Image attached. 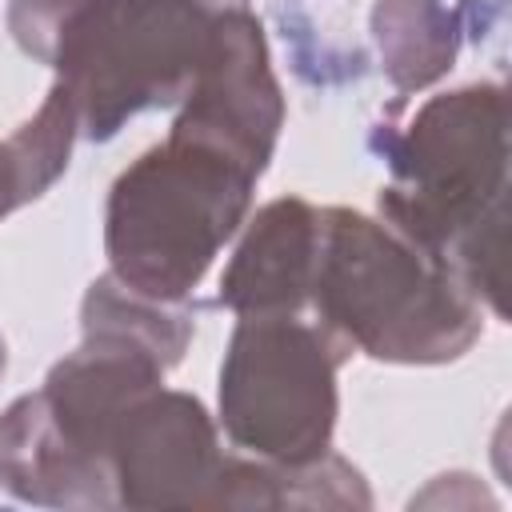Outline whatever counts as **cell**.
<instances>
[{
    "label": "cell",
    "mask_w": 512,
    "mask_h": 512,
    "mask_svg": "<svg viewBox=\"0 0 512 512\" xmlns=\"http://www.w3.org/2000/svg\"><path fill=\"white\" fill-rule=\"evenodd\" d=\"M392 180L380 220L448 268L492 316H504L508 248V92L476 80L424 100L376 132Z\"/></svg>",
    "instance_id": "cell-1"
},
{
    "label": "cell",
    "mask_w": 512,
    "mask_h": 512,
    "mask_svg": "<svg viewBox=\"0 0 512 512\" xmlns=\"http://www.w3.org/2000/svg\"><path fill=\"white\" fill-rule=\"evenodd\" d=\"M308 308L316 324L380 364H448L484 336V304L380 216L320 208Z\"/></svg>",
    "instance_id": "cell-2"
},
{
    "label": "cell",
    "mask_w": 512,
    "mask_h": 512,
    "mask_svg": "<svg viewBox=\"0 0 512 512\" xmlns=\"http://www.w3.org/2000/svg\"><path fill=\"white\" fill-rule=\"evenodd\" d=\"M256 180L240 156L168 128L108 188V272L152 300L184 304L248 220Z\"/></svg>",
    "instance_id": "cell-3"
},
{
    "label": "cell",
    "mask_w": 512,
    "mask_h": 512,
    "mask_svg": "<svg viewBox=\"0 0 512 512\" xmlns=\"http://www.w3.org/2000/svg\"><path fill=\"white\" fill-rule=\"evenodd\" d=\"M232 0H104L56 52L52 72L84 140H112L132 116L180 104L216 16Z\"/></svg>",
    "instance_id": "cell-4"
},
{
    "label": "cell",
    "mask_w": 512,
    "mask_h": 512,
    "mask_svg": "<svg viewBox=\"0 0 512 512\" xmlns=\"http://www.w3.org/2000/svg\"><path fill=\"white\" fill-rule=\"evenodd\" d=\"M348 348L316 320L240 316L220 364V428L232 448L304 464L332 448L340 392L336 372Z\"/></svg>",
    "instance_id": "cell-5"
},
{
    "label": "cell",
    "mask_w": 512,
    "mask_h": 512,
    "mask_svg": "<svg viewBox=\"0 0 512 512\" xmlns=\"http://www.w3.org/2000/svg\"><path fill=\"white\" fill-rule=\"evenodd\" d=\"M104 456L120 508H212L228 460L208 408L164 384L116 416Z\"/></svg>",
    "instance_id": "cell-6"
},
{
    "label": "cell",
    "mask_w": 512,
    "mask_h": 512,
    "mask_svg": "<svg viewBox=\"0 0 512 512\" xmlns=\"http://www.w3.org/2000/svg\"><path fill=\"white\" fill-rule=\"evenodd\" d=\"M172 128L240 156L264 176L284 128V96L272 72L264 24L244 0H232L216 16Z\"/></svg>",
    "instance_id": "cell-7"
},
{
    "label": "cell",
    "mask_w": 512,
    "mask_h": 512,
    "mask_svg": "<svg viewBox=\"0 0 512 512\" xmlns=\"http://www.w3.org/2000/svg\"><path fill=\"white\" fill-rule=\"evenodd\" d=\"M320 240V208L304 196L264 204L220 276L216 300L236 316H296L308 308Z\"/></svg>",
    "instance_id": "cell-8"
},
{
    "label": "cell",
    "mask_w": 512,
    "mask_h": 512,
    "mask_svg": "<svg viewBox=\"0 0 512 512\" xmlns=\"http://www.w3.org/2000/svg\"><path fill=\"white\" fill-rule=\"evenodd\" d=\"M0 488L44 508H116L108 464L56 424L40 392L0 412Z\"/></svg>",
    "instance_id": "cell-9"
},
{
    "label": "cell",
    "mask_w": 512,
    "mask_h": 512,
    "mask_svg": "<svg viewBox=\"0 0 512 512\" xmlns=\"http://www.w3.org/2000/svg\"><path fill=\"white\" fill-rule=\"evenodd\" d=\"M212 508H372V492L332 448L304 464L228 456Z\"/></svg>",
    "instance_id": "cell-10"
},
{
    "label": "cell",
    "mask_w": 512,
    "mask_h": 512,
    "mask_svg": "<svg viewBox=\"0 0 512 512\" xmlns=\"http://www.w3.org/2000/svg\"><path fill=\"white\" fill-rule=\"evenodd\" d=\"M372 40L396 92H420L444 80L460 56V12L444 0H376Z\"/></svg>",
    "instance_id": "cell-11"
},
{
    "label": "cell",
    "mask_w": 512,
    "mask_h": 512,
    "mask_svg": "<svg viewBox=\"0 0 512 512\" xmlns=\"http://www.w3.org/2000/svg\"><path fill=\"white\" fill-rule=\"evenodd\" d=\"M80 136V124H76V108L68 100V92L60 84L48 88L40 112L32 120H24L12 136H8V148L16 156V168H20V188H24V200H36L44 196L68 168L72 160V144Z\"/></svg>",
    "instance_id": "cell-12"
},
{
    "label": "cell",
    "mask_w": 512,
    "mask_h": 512,
    "mask_svg": "<svg viewBox=\"0 0 512 512\" xmlns=\"http://www.w3.org/2000/svg\"><path fill=\"white\" fill-rule=\"evenodd\" d=\"M104 0H12L8 4V32L12 40L40 64L52 68L64 40L100 8Z\"/></svg>",
    "instance_id": "cell-13"
},
{
    "label": "cell",
    "mask_w": 512,
    "mask_h": 512,
    "mask_svg": "<svg viewBox=\"0 0 512 512\" xmlns=\"http://www.w3.org/2000/svg\"><path fill=\"white\" fill-rule=\"evenodd\" d=\"M24 188H20V168H16V156L8 148V140H0V220L12 216L16 208H24Z\"/></svg>",
    "instance_id": "cell-14"
},
{
    "label": "cell",
    "mask_w": 512,
    "mask_h": 512,
    "mask_svg": "<svg viewBox=\"0 0 512 512\" xmlns=\"http://www.w3.org/2000/svg\"><path fill=\"white\" fill-rule=\"evenodd\" d=\"M8 372V344H4V336H0V376Z\"/></svg>",
    "instance_id": "cell-15"
}]
</instances>
